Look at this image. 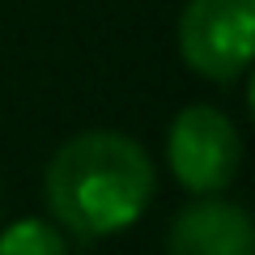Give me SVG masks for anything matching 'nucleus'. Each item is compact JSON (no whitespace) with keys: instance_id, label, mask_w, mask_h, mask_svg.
<instances>
[{"instance_id":"5","label":"nucleus","mask_w":255,"mask_h":255,"mask_svg":"<svg viewBox=\"0 0 255 255\" xmlns=\"http://www.w3.org/2000/svg\"><path fill=\"white\" fill-rule=\"evenodd\" d=\"M0 255H68V247L51 221L26 217V221H13L0 234Z\"/></svg>"},{"instance_id":"1","label":"nucleus","mask_w":255,"mask_h":255,"mask_svg":"<svg viewBox=\"0 0 255 255\" xmlns=\"http://www.w3.org/2000/svg\"><path fill=\"white\" fill-rule=\"evenodd\" d=\"M47 204L77 238H107L128 230L153 200V162L124 132L94 128L64 140L47 166Z\"/></svg>"},{"instance_id":"4","label":"nucleus","mask_w":255,"mask_h":255,"mask_svg":"<svg viewBox=\"0 0 255 255\" xmlns=\"http://www.w3.org/2000/svg\"><path fill=\"white\" fill-rule=\"evenodd\" d=\"M170 255H255V226L243 204L221 200L217 191L200 196L196 204L170 221L166 234Z\"/></svg>"},{"instance_id":"2","label":"nucleus","mask_w":255,"mask_h":255,"mask_svg":"<svg viewBox=\"0 0 255 255\" xmlns=\"http://www.w3.org/2000/svg\"><path fill=\"white\" fill-rule=\"evenodd\" d=\"M255 47V0H187L179 17V51L209 81L247 73Z\"/></svg>"},{"instance_id":"3","label":"nucleus","mask_w":255,"mask_h":255,"mask_svg":"<svg viewBox=\"0 0 255 255\" xmlns=\"http://www.w3.org/2000/svg\"><path fill=\"white\" fill-rule=\"evenodd\" d=\"M166 162H170L179 187L196 196L230 187L243 162V140L230 124L226 111L217 107H187L174 115L170 136H166Z\"/></svg>"}]
</instances>
